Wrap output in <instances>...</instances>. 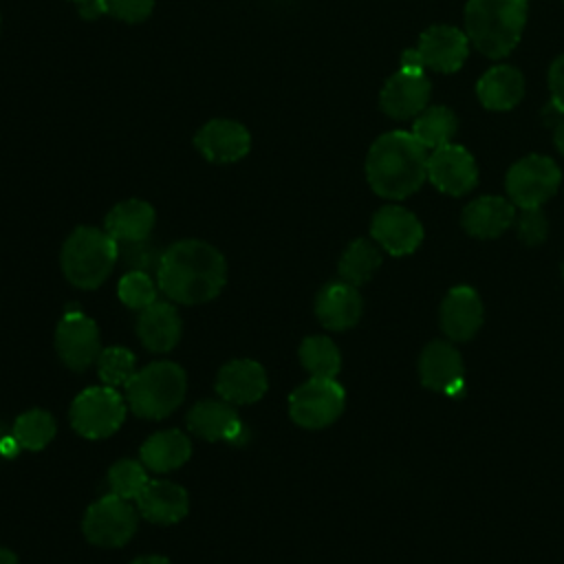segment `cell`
Here are the masks:
<instances>
[{
	"instance_id": "obj_23",
	"label": "cell",
	"mask_w": 564,
	"mask_h": 564,
	"mask_svg": "<svg viewBox=\"0 0 564 564\" xmlns=\"http://www.w3.org/2000/svg\"><path fill=\"white\" fill-rule=\"evenodd\" d=\"M181 315L174 304L154 302L145 306L137 319V335L152 352H167L181 339Z\"/></svg>"
},
{
	"instance_id": "obj_34",
	"label": "cell",
	"mask_w": 564,
	"mask_h": 564,
	"mask_svg": "<svg viewBox=\"0 0 564 564\" xmlns=\"http://www.w3.org/2000/svg\"><path fill=\"white\" fill-rule=\"evenodd\" d=\"M516 231L524 245H529V247L540 245L549 234V220H546L542 207L522 209L520 216L516 218Z\"/></svg>"
},
{
	"instance_id": "obj_27",
	"label": "cell",
	"mask_w": 564,
	"mask_h": 564,
	"mask_svg": "<svg viewBox=\"0 0 564 564\" xmlns=\"http://www.w3.org/2000/svg\"><path fill=\"white\" fill-rule=\"evenodd\" d=\"M379 267H381L379 245L368 238H357L344 249L337 271L344 282L359 286V284L368 282Z\"/></svg>"
},
{
	"instance_id": "obj_41",
	"label": "cell",
	"mask_w": 564,
	"mask_h": 564,
	"mask_svg": "<svg viewBox=\"0 0 564 564\" xmlns=\"http://www.w3.org/2000/svg\"><path fill=\"white\" fill-rule=\"evenodd\" d=\"M132 564H170V560L161 555H143V557H137Z\"/></svg>"
},
{
	"instance_id": "obj_17",
	"label": "cell",
	"mask_w": 564,
	"mask_h": 564,
	"mask_svg": "<svg viewBox=\"0 0 564 564\" xmlns=\"http://www.w3.org/2000/svg\"><path fill=\"white\" fill-rule=\"evenodd\" d=\"M482 300L471 286H454L441 302V326L452 341L471 339L482 326Z\"/></svg>"
},
{
	"instance_id": "obj_9",
	"label": "cell",
	"mask_w": 564,
	"mask_h": 564,
	"mask_svg": "<svg viewBox=\"0 0 564 564\" xmlns=\"http://www.w3.org/2000/svg\"><path fill=\"white\" fill-rule=\"evenodd\" d=\"M139 511L130 500L108 494L86 509L82 529L90 544L115 549L123 546L137 531Z\"/></svg>"
},
{
	"instance_id": "obj_44",
	"label": "cell",
	"mask_w": 564,
	"mask_h": 564,
	"mask_svg": "<svg viewBox=\"0 0 564 564\" xmlns=\"http://www.w3.org/2000/svg\"><path fill=\"white\" fill-rule=\"evenodd\" d=\"M562 278H564V264H562Z\"/></svg>"
},
{
	"instance_id": "obj_36",
	"label": "cell",
	"mask_w": 564,
	"mask_h": 564,
	"mask_svg": "<svg viewBox=\"0 0 564 564\" xmlns=\"http://www.w3.org/2000/svg\"><path fill=\"white\" fill-rule=\"evenodd\" d=\"M123 256H126L128 264L137 267L132 271H145L148 273L150 269H159L163 253L156 247H152V245L148 247L145 240H141V242H126L123 245Z\"/></svg>"
},
{
	"instance_id": "obj_8",
	"label": "cell",
	"mask_w": 564,
	"mask_h": 564,
	"mask_svg": "<svg viewBox=\"0 0 564 564\" xmlns=\"http://www.w3.org/2000/svg\"><path fill=\"white\" fill-rule=\"evenodd\" d=\"M346 405V392L335 379L311 377L306 383L297 386L289 397L291 419L306 427L319 430L339 419Z\"/></svg>"
},
{
	"instance_id": "obj_5",
	"label": "cell",
	"mask_w": 564,
	"mask_h": 564,
	"mask_svg": "<svg viewBox=\"0 0 564 564\" xmlns=\"http://www.w3.org/2000/svg\"><path fill=\"white\" fill-rule=\"evenodd\" d=\"M187 377L174 361H152L126 383V403L141 419H163L185 399Z\"/></svg>"
},
{
	"instance_id": "obj_16",
	"label": "cell",
	"mask_w": 564,
	"mask_h": 564,
	"mask_svg": "<svg viewBox=\"0 0 564 564\" xmlns=\"http://www.w3.org/2000/svg\"><path fill=\"white\" fill-rule=\"evenodd\" d=\"M419 53L425 68L436 73L458 70L469 53V37L465 31L449 24H434L419 37Z\"/></svg>"
},
{
	"instance_id": "obj_14",
	"label": "cell",
	"mask_w": 564,
	"mask_h": 564,
	"mask_svg": "<svg viewBox=\"0 0 564 564\" xmlns=\"http://www.w3.org/2000/svg\"><path fill=\"white\" fill-rule=\"evenodd\" d=\"M463 357L458 348L447 341L427 344L419 357L421 383L447 397H458L463 392Z\"/></svg>"
},
{
	"instance_id": "obj_15",
	"label": "cell",
	"mask_w": 564,
	"mask_h": 564,
	"mask_svg": "<svg viewBox=\"0 0 564 564\" xmlns=\"http://www.w3.org/2000/svg\"><path fill=\"white\" fill-rule=\"evenodd\" d=\"M432 84L425 73L397 70L379 93L381 110L392 119H410L427 108Z\"/></svg>"
},
{
	"instance_id": "obj_33",
	"label": "cell",
	"mask_w": 564,
	"mask_h": 564,
	"mask_svg": "<svg viewBox=\"0 0 564 564\" xmlns=\"http://www.w3.org/2000/svg\"><path fill=\"white\" fill-rule=\"evenodd\" d=\"M117 293L128 308H137V311H143L145 306L156 302V286L145 271H128L119 280Z\"/></svg>"
},
{
	"instance_id": "obj_13",
	"label": "cell",
	"mask_w": 564,
	"mask_h": 564,
	"mask_svg": "<svg viewBox=\"0 0 564 564\" xmlns=\"http://www.w3.org/2000/svg\"><path fill=\"white\" fill-rule=\"evenodd\" d=\"M194 145L209 163L225 165L236 163L249 154L251 134L240 121L218 117L198 128L194 134Z\"/></svg>"
},
{
	"instance_id": "obj_31",
	"label": "cell",
	"mask_w": 564,
	"mask_h": 564,
	"mask_svg": "<svg viewBox=\"0 0 564 564\" xmlns=\"http://www.w3.org/2000/svg\"><path fill=\"white\" fill-rule=\"evenodd\" d=\"M108 485H110V494L126 500H137L143 487L148 485L145 465L132 458L117 460L108 471Z\"/></svg>"
},
{
	"instance_id": "obj_30",
	"label": "cell",
	"mask_w": 564,
	"mask_h": 564,
	"mask_svg": "<svg viewBox=\"0 0 564 564\" xmlns=\"http://www.w3.org/2000/svg\"><path fill=\"white\" fill-rule=\"evenodd\" d=\"M11 432L22 449L37 452V449H44L53 441V436L57 432V423H55L53 414L46 410H29L15 419Z\"/></svg>"
},
{
	"instance_id": "obj_39",
	"label": "cell",
	"mask_w": 564,
	"mask_h": 564,
	"mask_svg": "<svg viewBox=\"0 0 564 564\" xmlns=\"http://www.w3.org/2000/svg\"><path fill=\"white\" fill-rule=\"evenodd\" d=\"M77 11H79V15H82L84 20H95V18H99V15H106L99 0H84V2L77 4Z\"/></svg>"
},
{
	"instance_id": "obj_18",
	"label": "cell",
	"mask_w": 564,
	"mask_h": 564,
	"mask_svg": "<svg viewBox=\"0 0 564 564\" xmlns=\"http://www.w3.org/2000/svg\"><path fill=\"white\" fill-rule=\"evenodd\" d=\"M269 388L264 368L253 359L227 361L216 377V392L231 405L256 403Z\"/></svg>"
},
{
	"instance_id": "obj_28",
	"label": "cell",
	"mask_w": 564,
	"mask_h": 564,
	"mask_svg": "<svg viewBox=\"0 0 564 564\" xmlns=\"http://www.w3.org/2000/svg\"><path fill=\"white\" fill-rule=\"evenodd\" d=\"M458 130V119L447 106H430L416 115L412 134L425 150H436L445 143H452Z\"/></svg>"
},
{
	"instance_id": "obj_21",
	"label": "cell",
	"mask_w": 564,
	"mask_h": 564,
	"mask_svg": "<svg viewBox=\"0 0 564 564\" xmlns=\"http://www.w3.org/2000/svg\"><path fill=\"white\" fill-rule=\"evenodd\" d=\"M516 220V205L502 196H480L471 200L463 214L460 225L474 238H498Z\"/></svg>"
},
{
	"instance_id": "obj_20",
	"label": "cell",
	"mask_w": 564,
	"mask_h": 564,
	"mask_svg": "<svg viewBox=\"0 0 564 564\" xmlns=\"http://www.w3.org/2000/svg\"><path fill=\"white\" fill-rule=\"evenodd\" d=\"M364 311L361 295L357 286L348 282H330L326 284L315 300V315L322 326L330 330H346L352 328Z\"/></svg>"
},
{
	"instance_id": "obj_4",
	"label": "cell",
	"mask_w": 564,
	"mask_h": 564,
	"mask_svg": "<svg viewBox=\"0 0 564 564\" xmlns=\"http://www.w3.org/2000/svg\"><path fill=\"white\" fill-rule=\"evenodd\" d=\"M119 258V242L97 227H77L62 247V271L77 289H97Z\"/></svg>"
},
{
	"instance_id": "obj_38",
	"label": "cell",
	"mask_w": 564,
	"mask_h": 564,
	"mask_svg": "<svg viewBox=\"0 0 564 564\" xmlns=\"http://www.w3.org/2000/svg\"><path fill=\"white\" fill-rule=\"evenodd\" d=\"M399 64H401L399 70H405V73H423V68H425L419 48H405V51L401 53Z\"/></svg>"
},
{
	"instance_id": "obj_42",
	"label": "cell",
	"mask_w": 564,
	"mask_h": 564,
	"mask_svg": "<svg viewBox=\"0 0 564 564\" xmlns=\"http://www.w3.org/2000/svg\"><path fill=\"white\" fill-rule=\"evenodd\" d=\"M0 564H20V562H18V557L11 551L0 549Z\"/></svg>"
},
{
	"instance_id": "obj_25",
	"label": "cell",
	"mask_w": 564,
	"mask_h": 564,
	"mask_svg": "<svg viewBox=\"0 0 564 564\" xmlns=\"http://www.w3.org/2000/svg\"><path fill=\"white\" fill-rule=\"evenodd\" d=\"M156 223L154 207L141 198H128L117 203L106 220L104 229L117 240V242H141L148 240Z\"/></svg>"
},
{
	"instance_id": "obj_11",
	"label": "cell",
	"mask_w": 564,
	"mask_h": 564,
	"mask_svg": "<svg viewBox=\"0 0 564 564\" xmlns=\"http://www.w3.org/2000/svg\"><path fill=\"white\" fill-rule=\"evenodd\" d=\"M427 178L449 196H463L478 183V167L471 152L458 143H445L427 156Z\"/></svg>"
},
{
	"instance_id": "obj_37",
	"label": "cell",
	"mask_w": 564,
	"mask_h": 564,
	"mask_svg": "<svg viewBox=\"0 0 564 564\" xmlns=\"http://www.w3.org/2000/svg\"><path fill=\"white\" fill-rule=\"evenodd\" d=\"M549 93H551V104L564 112V53L553 59L549 68Z\"/></svg>"
},
{
	"instance_id": "obj_35",
	"label": "cell",
	"mask_w": 564,
	"mask_h": 564,
	"mask_svg": "<svg viewBox=\"0 0 564 564\" xmlns=\"http://www.w3.org/2000/svg\"><path fill=\"white\" fill-rule=\"evenodd\" d=\"M106 15H112L121 22H143L154 9V0H99Z\"/></svg>"
},
{
	"instance_id": "obj_32",
	"label": "cell",
	"mask_w": 564,
	"mask_h": 564,
	"mask_svg": "<svg viewBox=\"0 0 564 564\" xmlns=\"http://www.w3.org/2000/svg\"><path fill=\"white\" fill-rule=\"evenodd\" d=\"M97 372H99L101 381L110 388L126 386L132 379V375L137 372L134 370V355L123 346L104 348L97 357Z\"/></svg>"
},
{
	"instance_id": "obj_1",
	"label": "cell",
	"mask_w": 564,
	"mask_h": 564,
	"mask_svg": "<svg viewBox=\"0 0 564 564\" xmlns=\"http://www.w3.org/2000/svg\"><path fill=\"white\" fill-rule=\"evenodd\" d=\"M161 291L178 304L214 300L227 280V262L209 242L187 238L167 247L156 269Z\"/></svg>"
},
{
	"instance_id": "obj_3",
	"label": "cell",
	"mask_w": 564,
	"mask_h": 564,
	"mask_svg": "<svg viewBox=\"0 0 564 564\" xmlns=\"http://www.w3.org/2000/svg\"><path fill=\"white\" fill-rule=\"evenodd\" d=\"M527 24V0H467L465 33L485 57L509 55Z\"/></svg>"
},
{
	"instance_id": "obj_2",
	"label": "cell",
	"mask_w": 564,
	"mask_h": 564,
	"mask_svg": "<svg viewBox=\"0 0 564 564\" xmlns=\"http://www.w3.org/2000/svg\"><path fill=\"white\" fill-rule=\"evenodd\" d=\"M427 150L412 132L390 130L368 150L366 178L375 194L401 200L414 194L427 178Z\"/></svg>"
},
{
	"instance_id": "obj_26",
	"label": "cell",
	"mask_w": 564,
	"mask_h": 564,
	"mask_svg": "<svg viewBox=\"0 0 564 564\" xmlns=\"http://www.w3.org/2000/svg\"><path fill=\"white\" fill-rule=\"evenodd\" d=\"M192 454V443L181 430H161L141 445V463L159 474L178 469Z\"/></svg>"
},
{
	"instance_id": "obj_45",
	"label": "cell",
	"mask_w": 564,
	"mask_h": 564,
	"mask_svg": "<svg viewBox=\"0 0 564 564\" xmlns=\"http://www.w3.org/2000/svg\"><path fill=\"white\" fill-rule=\"evenodd\" d=\"M0 26H2V20H0Z\"/></svg>"
},
{
	"instance_id": "obj_40",
	"label": "cell",
	"mask_w": 564,
	"mask_h": 564,
	"mask_svg": "<svg viewBox=\"0 0 564 564\" xmlns=\"http://www.w3.org/2000/svg\"><path fill=\"white\" fill-rule=\"evenodd\" d=\"M553 139H555V145L560 150V154H564V117L555 123V132H553Z\"/></svg>"
},
{
	"instance_id": "obj_6",
	"label": "cell",
	"mask_w": 564,
	"mask_h": 564,
	"mask_svg": "<svg viewBox=\"0 0 564 564\" xmlns=\"http://www.w3.org/2000/svg\"><path fill=\"white\" fill-rule=\"evenodd\" d=\"M73 430L86 438L115 434L126 419V401L110 386H95L79 392L68 410Z\"/></svg>"
},
{
	"instance_id": "obj_7",
	"label": "cell",
	"mask_w": 564,
	"mask_h": 564,
	"mask_svg": "<svg viewBox=\"0 0 564 564\" xmlns=\"http://www.w3.org/2000/svg\"><path fill=\"white\" fill-rule=\"evenodd\" d=\"M560 165L542 154H529L516 161L505 178L509 200L520 209L542 207L560 189Z\"/></svg>"
},
{
	"instance_id": "obj_12",
	"label": "cell",
	"mask_w": 564,
	"mask_h": 564,
	"mask_svg": "<svg viewBox=\"0 0 564 564\" xmlns=\"http://www.w3.org/2000/svg\"><path fill=\"white\" fill-rule=\"evenodd\" d=\"M372 240L390 256H408L423 240L421 220L401 205H386L370 220Z\"/></svg>"
},
{
	"instance_id": "obj_29",
	"label": "cell",
	"mask_w": 564,
	"mask_h": 564,
	"mask_svg": "<svg viewBox=\"0 0 564 564\" xmlns=\"http://www.w3.org/2000/svg\"><path fill=\"white\" fill-rule=\"evenodd\" d=\"M300 361L311 377L335 379L341 368V355L333 339L324 335L306 337L300 346Z\"/></svg>"
},
{
	"instance_id": "obj_24",
	"label": "cell",
	"mask_w": 564,
	"mask_h": 564,
	"mask_svg": "<svg viewBox=\"0 0 564 564\" xmlns=\"http://www.w3.org/2000/svg\"><path fill=\"white\" fill-rule=\"evenodd\" d=\"M478 101L494 112L511 110L524 97V77L516 66H491L476 84Z\"/></svg>"
},
{
	"instance_id": "obj_10",
	"label": "cell",
	"mask_w": 564,
	"mask_h": 564,
	"mask_svg": "<svg viewBox=\"0 0 564 564\" xmlns=\"http://www.w3.org/2000/svg\"><path fill=\"white\" fill-rule=\"evenodd\" d=\"M55 348L59 359L70 370L84 372L97 361L101 352L97 324L82 311H66L55 330Z\"/></svg>"
},
{
	"instance_id": "obj_22",
	"label": "cell",
	"mask_w": 564,
	"mask_h": 564,
	"mask_svg": "<svg viewBox=\"0 0 564 564\" xmlns=\"http://www.w3.org/2000/svg\"><path fill=\"white\" fill-rule=\"evenodd\" d=\"M139 513L156 524H174L187 516V491L170 480H148L137 498Z\"/></svg>"
},
{
	"instance_id": "obj_43",
	"label": "cell",
	"mask_w": 564,
	"mask_h": 564,
	"mask_svg": "<svg viewBox=\"0 0 564 564\" xmlns=\"http://www.w3.org/2000/svg\"><path fill=\"white\" fill-rule=\"evenodd\" d=\"M70 2H75V4H79V2H84V0H70Z\"/></svg>"
},
{
	"instance_id": "obj_19",
	"label": "cell",
	"mask_w": 564,
	"mask_h": 564,
	"mask_svg": "<svg viewBox=\"0 0 564 564\" xmlns=\"http://www.w3.org/2000/svg\"><path fill=\"white\" fill-rule=\"evenodd\" d=\"M187 430L205 441L240 443L245 425L227 401H198L187 412Z\"/></svg>"
}]
</instances>
